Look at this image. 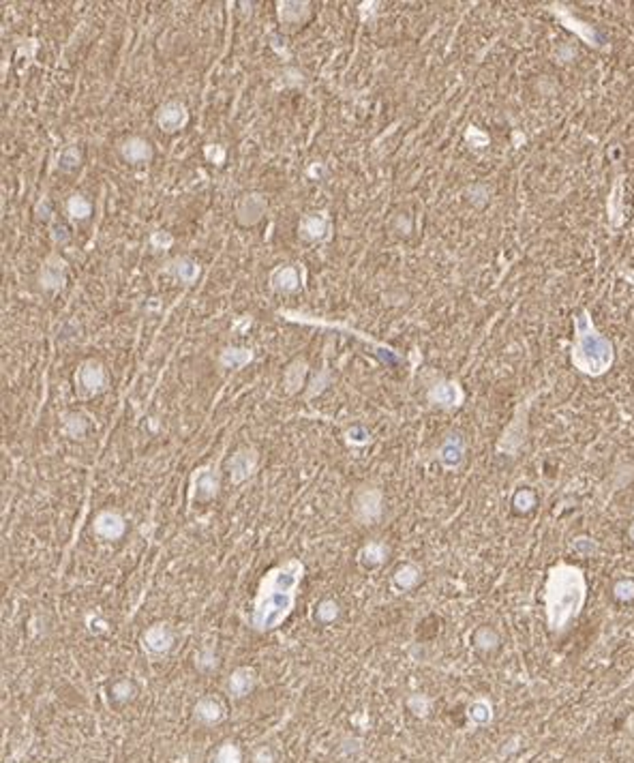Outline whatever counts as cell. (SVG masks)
I'll list each match as a JSON object with an SVG mask.
<instances>
[{
    "label": "cell",
    "mask_w": 634,
    "mask_h": 763,
    "mask_svg": "<svg viewBox=\"0 0 634 763\" xmlns=\"http://www.w3.org/2000/svg\"><path fill=\"white\" fill-rule=\"evenodd\" d=\"M587 596L585 575L572 564H557L551 568L544 590L547 624L553 632H562L578 614Z\"/></svg>",
    "instance_id": "cell-1"
},
{
    "label": "cell",
    "mask_w": 634,
    "mask_h": 763,
    "mask_svg": "<svg viewBox=\"0 0 634 763\" xmlns=\"http://www.w3.org/2000/svg\"><path fill=\"white\" fill-rule=\"evenodd\" d=\"M298 577H300V566L294 562L274 571L268 577V586L272 590L264 594V600L260 602V609H258L256 622L260 628H274L287 616L290 607H292V598H294L292 590L296 588Z\"/></svg>",
    "instance_id": "cell-2"
},
{
    "label": "cell",
    "mask_w": 634,
    "mask_h": 763,
    "mask_svg": "<svg viewBox=\"0 0 634 763\" xmlns=\"http://www.w3.org/2000/svg\"><path fill=\"white\" fill-rule=\"evenodd\" d=\"M576 343H574V365L587 375H602L613 365V347L600 333H596L587 315H581L576 322Z\"/></svg>",
    "instance_id": "cell-3"
},
{
    "label": "cell",
    "mask_w": 634,
    "mask_h": 763,
    "mask_svg": "<svg viewBox=\"0 0 634 763\" xmlns=\"http://www.w3.org/2000/svg\"><path fill=\"white\" fill-rule=\"evenodd\" d=\"M189 120V112L183 104H176V101H169V104H165L161 110H159V116H157V122L163 131L167 133H174L183 129V126L187 124Z\"/></svg>",
    "instance_id": "cell-4"
},
{
    "label": "cell",
    "mask_w": 634,
    "mask_h": 763,
    "mask_svg": "<svg viewBox=\"0 0 634 763\" xmlns=\"http://www.w3.org/2000/svg\"><path fill=\"white\" fill-rule=\"evenodd\" d=\"M264 211H266V199L258 193H251L240 202L236 213H238V221L242 225H256L262 219Z\"/></svg>",
    "instance_id": "cell-5"
},
{
    "label": "cell",
    "mask_w": 634,
    "mask_h": 763,
    "mask_svg": "<svg viewBox=\"0 0 634 763\" xmlns=\"http://www.w3.org/2000/svg\"><path fill=\"white\" fill-rule=\"evenodd\" d=\"M62 281H65V262L60 258L52 256V258L45 262V266L41 270V286H45V288H60Z\"/></svg>",
    "instance_id": "cell-6"
},
{
    "label": "cell",
    "mask_w": 634,
    "mask_h": 763,
    "mask_svg": "<svg viewBox=\"0 0 634 763\" xmlns=\"http://www.w3.org/2000/svg\"><path fill=\"white\" fill-rule=\"evenodd\" d=\"M122 155L129 163H144L152 157V148L146 140L142 138H131L122 146Z\"/></svg>",
    "instance_id": "cell-7"
},
{
    "label": "cell",
    "mask_w": 634,
    "mask_h": 763,
    "mask_svg": "<svg viewBox=\"0 0 634 763\" xmlns=\"http://www.w3.org/2000/svg\"><path fill=\"white\" fill-rule=\"evenodd\" d=\"M431 399L440 405H448L450 408V405H459V401L463 399V393L454 382H442V384H437L431 391Z\"/></svg>",
    "instance_id": "cell-8"
},
{
    "label": "cell",
    "mask_w": 634,
    "mask_h": 763,
    "mask_svg": "<svg viewBox=\"0 0 634 763\" xmlns=\"http://www.w3.org/2000/svg\"><path fill=\"white\" fill-rule=\"evenodd\" d=\"M253 466H256V454H253V452L242 450V452L234 454L232 461H230V476H232V480L234 482L244 480L251 474Z\"/></svg>",
    "instance_id": "cell-9"
},
{
    "label": "cell",
    "mask_w": 634,
    "mask_h": 763,
    "mask_svg": "<svg viewBox=\"0 0 634 763\" xmlns=\"http://www.w3.org/2000/svg\"><path fill=\"white\" fill-rule=\"evenodd\" d=\"M300 232H302V236H307L311 240L322 238L328 232V217L326 215H309V217H304L302 223H300Z\"/></svg>",
    "instance_id": "cell-10"
},
{
    "label": "cell",
    "mask_w": 634,
    "mask_h": 763,
    "mask_svg": "<svg viewBox=\"0 0 634 763\" xmlns=\"http://www.w3.org/2000/svg\"><path fill=\"white\" fill-rule=\"evenodd\" d=\"M298 284H300V279H298V270L294 266H281L272 272V286L276 290L292 292L298 288Z\"/></svg>",
    "instance_id": "cell-11"
},
{
    "label": "cell",
    "mask_w": 634,
    "mask_h": 763,
    "mask_svg": "<svg viewBox=\"0 0 634 763\" xmlns=\"http://www.w3.org/2000/svg\"><path fill=\"white\" fill-rule=\"evenodd\" d=\"M80 382H82V386L88 388V391H99L106 382V373H103V369H101L99 363H86L80 371Z\"/></svg>",
    "instance_id": "cell-12"
},
{
    "label": "cell",
    "mask_w": 634,
    "mask_h": 763,
    "mask_svg": "<svg viewBox=\"0 0 634 763\" xmlns=\"http://www.w3.org/2000/svg\"><path fill=\"white\" fill-rule=\"evenodd\" d=\"M440 459L446 468H456L461 461H463V446H461V440L459 438H452L448 440L442 450H440Z\"/></svg>",
    "instance_id": "cell-13"
},
{
    "label": "cell",
    "mask_w": 634,
    "mask_h": 763,
    "mask_svg": "<svg viewBox=\"0 0 634 763\" xmlns=\"http://www.w3.org/2000/svg\"><path fill=\"white\" fill-rule=\"evenodd\" d=\"M195 489L199 500H208L217 493V478L210 470H199L195 476Z\"/></svg>",
    "instance_id": "cell-14"
},
{
    "label": "cell",
    "mask_w": 634,
    "mask_h": 763,
    "mask_svg": "<svg viewBox=\"0 0 634 763\" xmlns=\"http://www.w3.org/2000/svg\"><path fill=\"white\" fill-rule=\"evenodd\" d=\"M172 272H174L176 277H178L181 281H185V284H193L195 279H197V274H199V266H197L193 260H189V258H181V260H176V262L172 264Z\"/></svg>",
    "instance_id": "cell-15"
},
{
    "label": "cell",
    "mask_w": 634,
    "mask_h": 763,
    "mask_svg": "<svg viewBox=\"0 0 634 763\" xmlns=\"http://www.w3.org/2000/svg\"><path fill=\"white\" fill-rule=\"evenodd\" d=\"M418 579H420V571H418L416 566H412V564L399 568V571H397V575H394V583H397V586H399L401 590H410V588H414L416 583H418Z\"/></svg>",
    "instance_id": "cell-16"
},
{
    "label": "cell",
    "mask_w": 634,
    "mask_h": 763,
    "mask_svg": "<svg viewBox=\"0 0 634 763\" xmlns=\"http://www.w3.org/2000/svg\"><path fill=\"white\" fill-rule=\"evenodd\" d=\"M97 530H99L101 534H103V536L114 539V536H118V534L122 532V521H120L116 515L106 513V515H101V519H99V523H97Z\"/></svg>",
    "instance_id": "cell-17"
},
{
    "label": "cell",
    "mask_w": 634,
    "mask_h": 763,
    "mask_svg": "<svg viewBox=\"0 0 634 763\" xmlns=\"http://www.w3.org/2000/svg\"><path fill=\"white\" fill-rule=\"evenodd\" d=\"M78 165H80V150L75 146H67L58 155V167L62 172H73L78 170Z\"/></svg>",
    "instance_id": "cell-18"
},
{
    "label": "cell",
    "mask_w": 634,
    "mask_h": 763,
    "mask_svg": "<svg viewBox=\"0 0 634 763\" xmlns=\"http://www.w3.org/2000/svg\"><path fill=\"white\" fill-rule=\"evenodd\" d=\"M474 643L478 648H483V650H493V648L499 646V637H497V632L491 630V628H480L474 634Z\"/></svg>",
    "instance_id": "cell-19"
},
{
    "label": "cell",
    "mask_w": 634,
    "mask_h": 763,
    "mask_svg": "<svg viewBox=\"0 0 634 763\" xmlns=\"http://www.w3.org/2000/svg\"><path fill=\"white\" fill-rule=\"evenodd\" d=\"M221 361H223V365H227V367H242V365H247V363L251 361V354H249L247 350H236V347H232V350H225V352H223Z\"/></svg>",
    "instance_id": "cell-20"
},
{
    "label": "cell",
    "mask_w": 634,
    "mask_h": 763,
    "mask_svg": "<svg viewBox=\"0 0 634 763\" xmlns=\"http://www.w3.org/2000/svg\"><path fill=\"white\" fill-rule=\"evenodd\" d=\"M69 215L73 219H86L90 215V202L82 195H73L69 199Z\"/></svg>",
    "instance_id": "cell-21"
},
{
    "label": "cell",
    "mask_w": 634,
    "mask_h": 763,
    "mask_svg": "<svg viewBox=\"0 0 634 763\" xmlns=\"http://www.w3.org/2000/svg\"><path fill=\"white\" fill-rule=\"evenodd\" d=\"M512 506H515V511H519V513H529L531 508L536 506V495L531 493L529 489H521V491L515 493Z\"/></svg>",
    "instance_id": "cell-22"
},
{
    "label": "cell",
    "mask_w": 634,
    "mask_h": 763,
    "mask_svg": "<svg viewBox=\"0 0 634 763\" xmlns=\"http://www.w3.org/2000/svg\"><path fill=\"white\" fill-rule=\"evenodd\" d=\"M613 596L619 602L634 600V579H619L615 586H613Z\"/></svg>",
    "instance_id": "cell-23"
},
{
    "label": "cell",
    "mask_w": 634,
    "mask_h": 763,
    "mask_svg": "<svg viewBox=\"0 0 634 763\" xmlns=\"http://www.w3.org/2000/svg\"><path fill=\"white\" fill-rule=\"evenodd\" d=\"M572 549H574L578 555H583V557H592V555H596V553H598V545H596L592 539H587V536L574 539Z\"/></svg>",
    "instance_id": "cell-24"
},
{
    "label": "cell",
    "mask_w": 634,
    "mask_h": 763,
    "mask_svg": "<svg viewBox=\"0 0 634 763\" xmlns=\"http://www.w3.org/2000/svg\"><path fill=\"white\" fill-rule=\"evenodd\" d=\"M302 375H304V363H294L287 369V373H285V384H287L290 391H296L300 386Z\"/></svg>",
    "instance_id": "cell-25"
},
{
    "label": "cell",
    "mask_w": 634,
    "mask_h": 763,
    "mask_svg": "<svg viewBox=\"0 0 634 763\" xmlns=\"http://www.w3.org/2000/svg\"><path fill=\"white\" fill-rule=\"evenodd\" d=\"M169 643V634L163 630V628H152L148 632V646L155 648V650H165Z\"/></svg>",
    "instance_id": "cell-26"
},
{
    "label": "cell",
    "mask_w": 634,
    "mask_h": 763,
    "mask_svg": "<svg viewBox=\"0 0 634 763\" xmlns=\"http://www.w3.org/2000/svg\"><path fill=\"white\" fill-rule=\"evenodd\" d=\"M469 716H472L476 723L485 725V723H489V721H491V707H489L485 701L474 703V705L469 707Z\"/></svg>",
    "instance_id": "cell-27"
},
{
    "label": "cell",
    "mask_w": 634,
    "mask_h": 763,
    "mask_svg": "<svg viewBox=\"0 0 634 763\" xmlns=\"http://www.w3.org/2000/svg\"><path fill=\"white\" fill-rule=\"evenodd\" d=\"M317 616H319V620H326V622L335 620V618H337V605H335V602H324V605L319 607Z\"/></svg>",
    "instance_id": "cell-28"
},
{
    "label": "cell",
    "mask_w": 634,
    "mask_h": 763,
    "mask_svg": "<svg viewBox=\"0 0 634 763\" xmlns=\"http://www.w3.org/2000/svg\"><path fill=\"white\" fill-rule=\"evenodd\" d=\"M206 155L210 157V159H215L217 163H221L223 161V157H225V150L221 148V146H208V150H206Z\"/></svg>",
    "instance_id": "cell-29"
},
{
    "label": "cell",
    "mask_w": 634,
    "mask_h": 763,
    "mask_svg": "<svg viewBox=\"0 0 634 763\" xmlns=\"http://www.w3.org/2000/svg\"><path fill=\"white\" fill-rule=\"evenodd\" d=\"M172 240H174V238H172L169 234H163V232H157V234H155V238H152V243H155L157 247H159V245L169 247V245H172Z\"/></svg>",
    "instance_id": "cell-30"
},
{
    "label": "cell",
    "mask_w": 634,
    "mask_h": 763,
    "mask_svg": "<svg viewBox=\"0 0 634 763\" xmlns=\"http://www.w3.org/2000/svg\"><path fill=\"white\" fill-rule=\"evenodd\" d=\"M630 539H632V541H634V525H632V527H630Z\"/></svg>",
    "instance_id": "cell-31"
}]
</instances>
